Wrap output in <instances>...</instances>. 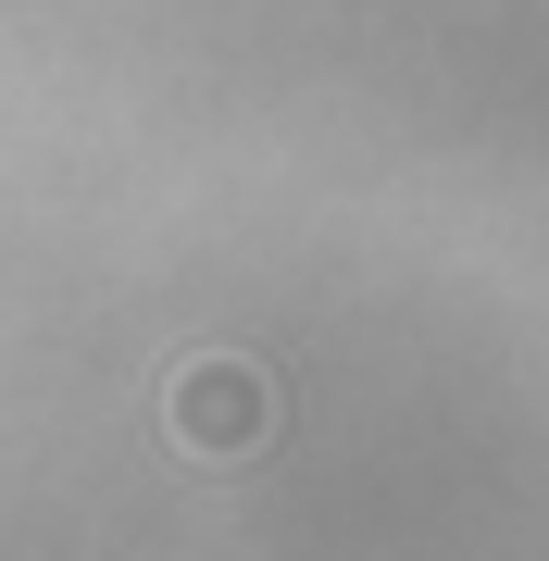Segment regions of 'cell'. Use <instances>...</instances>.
<instances>
[{"mask_svg": "<svg viewBox=\"0 0 549 561\" xmlns=\"http://www.w3.org/2000/svg\"><path fill=\"white\" fill-rule=\"evenodd\" d=\"M263 424H275V387L250 375V362H187V375H175V437L201 449V461L263 449Z\"/></svg>", "mask_w": 549, "mask_h": 561, "instance_id": "cell-1", "label": "cell"}]
</instances>
